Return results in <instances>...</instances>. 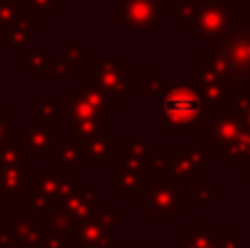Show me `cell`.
I'll return each instance as SVG.
<instances>
[{"label":"cell","mask_w":250,"mask_h":248,"mask_svg":"<svg viewBox=\"0 0 250 248\" xmlns=\"http://www.w3.org/2000/svg\"><path fill=\"white\" fill-rule=\"evenodd\" d=\"M200 66L220 75L233 88H250V18L233 11L226 29L200 51Z\"/></svg>","instance_id":"6da1fadb"},{"label":"cell","mask_w":250,"mask_h":248,"mask_svg":"<svg viewBox=\"0 0 250 248\" xmlns=\"http://www.w3.org/2000/svg\"><path fill=\"white\" fill-rule=\"evenodd\" d=\"M204 114L202 101L193 86L182 79H173V83L160 95V119L163 127L173 141H178L189 127H195Z\"/></svg>","instance_id":"7a4b0ae2"},{"label":"cell","mask_w":250,"mask_h":248,"mask_svg":"<svg viewBox=\"0 0 250 248\" xmlns=\"http://www.w3.org/2000/svg\"><path fill=\"white\" fill-rule=\"evenodd\" d=\"M88 66H90V77L88 79L112 103V108L119 110L132 97V83H129L132 62L127 57H119V60L90 57Z\"/></svg>","instance_id":"3957f363"},{"label":"cell","mask_w":250,"mask_h":248,"mask_svg":"<svg viewBox=\"0 0 250 248\" xmlns=\"http://www.w3.org/2000/svg\"><path fill=\"white\" fill-rule=\"evenodd\" d=\"M147 169H149V174H158L171 180L180 191L189 189L195 180L202 178V169L195 163L189 147H151V154L147 158Z\"/></svg>","instance_id":"277c9868"},{"label":"cell","mask_w":250,"mask_h":248,"mask_svg":"<svg viewBox=\"0 0 250 248\" xmlns=\"http://www.w3.org/2000/svg\"><path fill=\"white\" fill-rule=\"evenodd\" d=\"M141 207L151 220H180L182 215V191L158 174L145 176Z\"/></svg>","instance_id":"5b68a950"},{"label":"cell","mask_w":250,"mask_h":248,"mask_svg":"<svg viewBox=\"0 0 250 248\" xmlns=\"http://www.w3.org/2000/svg\"><path fill=\"white\" fill-rule=\"evenodd\" d=\"M189 83L193 86V90L198 92L200 101H202V108H204L202 117L213 119L222 110L229 108L235 88L226 79H222L220 75H215L213 70L202 68V66L193 68L189 75Z\"/></svg>","instance_id":"8992f818"},{"label":"cell","mask_w":250,"mask_h":248,"mask_svg":"<svg viewBox=\"0 0 250 248\" xmlns=\"http://www.w3.org/2000/svg\"><path fill=\"white\" fill-rule=\"evenodd\" d=\"M82 189V180L77 176L68 174V171H57V169H35L31 174L29 191L42 196L53 207H60L68 196Z\"/></svg>","instance_id":"52a82bcc"},{"label":"cell","mask_w":250,"mask_h":248,"mask_svg":"<svg viewBox=\"0 0 250 248\" xmlns=\"http://www.w3.org/2000/svg\"><path fill=\"white\" fill-rule=\"evenodd\" d=\"M230 16H233V2L230 0H204L187 33L193 40H211L226 29Z\"/></svg>","instance_id":"ba28073f"},{"label":"cell","mask_w":250,"mask_h":248,"mask_svg":"<svg viewBox=\"0 0 250 248\" xmlns=\"http://www.w3.org/2000/svg\"><path fill=\"white\" fill-rule=\"evenodd\" d=\"M160 20L158 0H121V24L129 31H154Z\"/></svg>","instance_id":"9c48e42d"},{"label":"cell","mask_w":250,"mask_h":248,"mask_svg":"<svg viewBox=\"0 0 250 248\" xmlns=\"http://www.w3.org/2000/svg\"><path fill=\"white\" fill-rule=\"evenodd\" d=\"M62 211L73 218L75 224H83V222H92L99 218L101 207V196L99 189H90V187H82L79 191H75L73 196H68L64 202L60 205Z\"/></svg>","instance_id":"30bf717a"},{"label":"cell","mask_w":250,"mask_h":248,"mask_svg":"<svg viewBox=\"0 0 250 248\" xmlns=\"http://www.w3.org/2000/svg\"><path fill=\"white\" fill-rule=\"evenodd\" d=\"M62 139V132L57 127H24L20 132V145L31 161H40V158H48L57 141Z\"/></svg>","instance_id":"8fae6325"},{"label":"cell","mask_w":250,"mask_h":248,"mask_svg":"<svg viewBox=\"0 0 250 248\" xmlns=\"http://www.w3.org/2000/svg\"><path fill=\"white\" fill-rule=\"evenodd\" d=\"M112 149L119 152L123 169H134L141 174H149L147 169V158L151 154V145L145 139H112L110 141Z\"/></svg>","instance_id":"7c38bea8"},{"label":"cell","mask_w":250,"mask_h":248,"mask_svg":"<svg viewBox=\"0 0 250 248\" xmlns=\"http://www.w3.org/2000/svg\"><path fill=\"white\" fill-rule=\"evenodd\" d=\"M242 130H244L242 119L229 108L222 110V112L215 114L211 121V130H208V136H207V141H208L207 147L220 152V149L226 147Z\"/></svg>","instance_id":"4fadbf2b"},{"label":"cell","mask_w":250,"mask_h":248,"mask_svg":"<svg viewBox=\"0 0 250 248\" xmlns=\"http://www.w3.org/2000/svg\"><path fill=\"white\" fill-rule=\"evenodd\" d=\"M60 121H112V114L101 112L95 105H90L82 97V92L75 88L66 99H62Z\"/></svg>","instance_id":"5bb4252c"},{"label":"cell","mask_w":250,"mask_h":248,"mask_svg":"<svg viewBox=\"0 0 250 248\" xmlns=\"http://www.w3.org/2000/svg\"><path fill=\"white\" fill-rule=\"evenodd\" d=\"M110 187L119 193L121 200H141L143 187H145V176L141 171L123 169V167H110Z\"/></svg>","instance_id":"9a60e30c"},{"label":"cell","mask_w":250,"mask_h":248,"mask_svg":"<svg viewBox=\"0 0 250 248\" xmlns=\"http://www.w3.org/2000/svg\"><path fill=\"white\" fill-rule=\"evenodd\" d=\"M40 26H42L40 20L20 13V20L0 33V46H2V51L4 48H9V51H24V48H29L33 31H38Z\"/></svg>","instance_id":"2e32d148"},{"label":"cell","mask_w":250,"mask_h":248,"mask_svg":"<svg viewBox=\"0 0 250 248\" xmlns=\"http://www.w3.org/2000/svg\"><path fill=\"white\" fill-rule=\"evenodd\" d=\"M48 161H51V169L75 174V171L82 169V163H83L82 145L73 139H60L57 145L53 147Z\"/></svg>","instance_id":"e0dca14e"},{"label":"cell","mask_w":250,"mask_h":248,"mask_svg":"<svg viewBox=\"0 0 250 248\" xmlns=\"http://www.w3.org/2000/svg\"><path fill=\"white\" fill-rule=\"evenodd\" d=\"M114 233H110L99 220L83 222L75 227L73 244L75 248H105L108 240H112Z\"/></svg>","instance_id":"ac0fdd59"},{"label":"cell","mask_w":250,"mask_h":248,"mask_svg":"<svg viewBox=\"0 0 250 248\" xmlns=\"http://www.w3.org/2000/svg\"><path fill=\"white\" fill-rule=\"evenodd\" d=\"M112 136H97V139L82 141V154L88 158L92 169H110L112 167Z\"/></svg>","instance_id":"d6986e66"},{"label":"cell","mask_w":250,"mask_h":248,"mask_svg":"<svg viewBox=\"0 0 250 248\" xmlns=\"http://www.w3.org/2000/svg\"><path fill=\"white\" fill-rule=\"evenodd\" d=\"M11 233L20 248L22 246H38L40 248L44 237H46V224L20 215L18 220H11Z\"/></svg>","instance_id":"ffe728a7"},{"label":"cell","mask_w":250,"mask_h":248,"mask_svg":"<svg viewBox=\"0 0 250 248\" xmlns=\"http://www.w3.org/2000/svg\"><path fill=\"white\" fill-rule=\"evenodd\" d=\"M31 174L33 167L29 169H0V196L4 198H22L29 191Z\"/></svg>","instance_id":"44dd1931"},{"label":"cell","mask_w":250,"mask_h":248,"mask_svg":"<svg viewBox=\"0 0 250 248\" xmlns=\"http://www.w3.org/2000/svg\"><path fill=\"white\" fill-rule=\"evenodd\" d=\"M176 248H220L217 246V228H213V222L204 218L195 231H180V246Z\"/></svg>","instance_id":"7402d4cb"},{"label":"cell","mask_w":250,"mask_h":248,"mask_svg":"<svg viewBox=\"0 0 250 248\" xmlns=\"http://www.w3.org/2000/svg\"><path fill=\"white\" fill-rule=\"evenodd\" d=\"M51 62H53L51 48H38V51L24 48V51H20V66L24 70H29V75L33 79H48Z\"/></svg>","instance_id":"603a6c76"},{"label":"cell","mask_w":250,"mask_h":248,"mask_svg":"<svg viewBox=\"0 0 250 248\" xmlns=\"http://www.w3.org/2000/svg\"><path fill=\"white\" fill-rule=\"evenodd\" d=\"M62 99H46L38 97L31 101V125L33 127H53V123L60 121Z\"/></svg>","instance_id":"cb8c5ba5"},{"label":"cell","mask_w":250,"mask_h":248,"mask_svg":"<svg viewBox=\"0 0 250 248\" xmlns=\"http://www.w3.org/2000/svg\"><path fill=\"white\" fill-rule=\"evenodd\" d=\"M220 156L233 165V169H242V167L250 165V132L242 130L226 147L220 149Z\"/></svg>","instance_id":"d4e9b609"},{"label":"cell","mask_w":250,"mask_h":248,"mask_svg":"<svg viewBox=\"0 0 250 248\" xmlns=\"http://www.w3.org/2000/svg\"><path fill=\"white\" fill-rule=\"evenodd\" d=\"M189 207L191 209H211V205L215 200H222V189L213 187L211 178H200L191 185L189 189Z\"/></svg>","instance_id":"484cf974"},{"label":"cell","mask_w":250,"mask_h":248,"mask_svg":"<svg viewBox=\"0 0 250 248\" xmlns=\"http://www.w3.org/2000/svg\"><path fill=\"white\" fill-rule=\"evenodd\" d=\"M33 167V161L22 149L20 141L9 139L4 145H0V169H29Z\"/></svg>","instance_id":"4316f807"},{"label":"cell","mask_w":250,"mask_h":248,"mask_svg":"<svg viewBox=\"0 0 250 248\" xmlns=\"http://www.w3.org/2000/svg\"><path fill=\"white\" fill-rule=\"evenodd\" d=\"M53 209H55V207H53L48 200H44L42 196H38V193L26 191L24 196L20 198V215L22 218H31V220H38V222L46 224Z\"/></svg>","instance_id":"83f0119b"},{"label":"cell","mask_w":250,"mask_h":248,"mask_svg":"<svg viewBox=\"0 0 250 248\" xmlns=\"http://www.w3.org/2000/svg\"><path fill=\"white\" fill-rule=\"evenodd\" d=\"M60 46H62V62H64L70 70L82 68L83 62H88L92 57V51L83 46L79 38H64L60 42Z\"/></svg>","instance_id":"f1b7e54d"},{"label":"cell","mask_w":250,"mask_h":248,"mask_svg":"<svg viewBox=\"0 0 250 248\" xmlns=\"http://www.w3.org/2000/svg\"><path fill=\"white\" fill-rule=\"evenodd\" d=\"M110 121H73L70 123V139L82 143L88 139H97V136H110Z\"/></svg>","instance_id":"f546056e"},{"label":"cell","mask_w":250,"mask_h":248,"mask_svg":"<svg viewBox=\"0 0 250 248\" xmlns=\"http://www.w3.org/2000/svg\"><path fill=\"white\" fill-rule=\"evenodd\" d=\"M173 83V77H165L160 68H151L149 75L141 82V99H154V97H160L169 86Z\"/></svg>","instance_id":"4dcf8cb0"},{"label":"cell","mask_w":250,"mask_h":248,"mask_svg":"<svg viewBox=\"0 0 250 248\" xmlns=\"http://www.w3.org/2000/svg\"><path fill=\"white\" fill-rule=\"evenodd\" d=\"M200 4H202V0H171L169 11H171V18L182 26V29L189 31V26H191V22H193L195 13H198Z\"/></svg>","instance_id":"1f68e13d"},{"label":"cell","mask_w":250,"mask_h":248,"mask_svg":"<svg viewBox=\"0 0 250 248\" xmlns=\"http://www.w3.org/2000/svg\"><path fill=\"white\" fill-rule=\"evenodd\" d=\"M75 227H77V224L73 222V218H70L66 211H62L60 207H55V209L51 211V215H48L46 231H51V233H57V235H64V237L73 240Z\"/></svg>","instance_id":"d6a6232c"},{"label":"cell","mask_w":250,"mask_h":248,"mask_svg":"<svg viewBox=\"0 0 250 248\" xmlns=\"http://www.w3.org/2000/svg\"><path fill=\"white\" fill-rule=\"evenodd\" d=\"M229 110H233L244 123V130L250 132V88H235Z\"/></svg>","instance_id":"836d02e7"},{"label":"cell","mask_w":250,"mask_h":248,"mask_svg":"<svg viewBox=\"0 0 250 248\" xmlns=\"http://www.w3.org/2000/svg\"><path fill=\"white\" fill-rule=\"evenodd\" d=\"M20 7L13 0H0V33L20 20Z\"/></svg>","instance_id":"e575fe53"},{"label":"cell","mask_w":250,"mask_h":248,"mask_svg":"<svg viewBox=\"0 0 250 248\" xmlns=\"http://www.w3.org/2000/svg\"><path fill=\"white\" fill-rule=\"evenodd\" d=\"M189 152L193 154V158H195V163L200 165V169L202 171H207V169H211V149L207 147V145H202V141L200 139H193L189 145Z\"/></svg>","instance_id":"d590c367"},{"label":"cell","mask_w":250,"mask_h":248,"mask_svg":"<svg viewBox=\"0 0 250 248\" xmlns=\"http://www.w3.org/2000/svg\"><path fill=\"white\" fill-rule=\"evenodd\" d=\"M217 246L220 248H242V231L239 228H217Z\"/></svg>","instance_id":"8d00e7d4"},{"label":"cell","mask_w":250,"mask_h":248,"mask_svg":"<svg viewBox=\"0 0 250 248\" xmlns=\"http://www.w3.org/2000/svg\"><path fill=\"white\" fill-rule=\"evenodd\" d=\"M97 220H99L110 233H114L119 228V224H121V209H101Z\"/></svg>","instance_id":"74e56055"},{"label":"cell","mask_w":250,"mask_h":248,"mask_svg":"<svg viewBox=\"0 0 250 248\" xmlns=\"http://www.w3.org/2000/svg\"><path fill=\"white\" fill-rule=\"evenodd\" d=\"M40 248H75V244H73L70 237H64V235H57V233L46 231V237H44V242H42Z\"/></svg>","instance_id":"f35d334b"},{"label":"cell","mask_w":250,"mask_h":248,"mask_svg":"<svg viewBox=\"0 0 250 248\" xmlns=\"http://www.w3.org/2000/svg\"><path fill=\"white\" fill-rule=\"evenodd\" d=\"M11 139V110L2 108L0 110V145H4Z\"/></svg>","instance_id":"ab89813d"},{"label":"cell","mask_w":250,"mask_h":248,"mask_svg":"<svg viewBox=\"0 0 250 248\" xmlns=\"http://www.w3.org/2000/svg\"><path fill=\"white\" fill-rule=\"evenodd\" d=\"M70 77H73V70H70L62 60H55V57H53L51 70H48V79H70Z\"/></svg>","instance_id":"60d3db41"},{"label":"cell","mask_w":250,"mask_h":248,"mask_svg":"<svg viewBox=\"0 0 250 248\" xmlns=\"http://www.w3.org/2000/svg\"><path fill=\"white\" fill-rule=\"evenodd\" d=\"M0 248H20L16 242V237H13V233H11V224L0 228Z\"/></svg>","instance_id":"b9f144b4"},{"label":"cell","mask_w":250,"mask_h":248,"mask_svg":"<svg viewBox=\"0 0 250 248\" xmlns=\"http://www.w3.org/2000/svg\"><path fill=\"white\" fill-rule=\"evenodd\" d=\"M160 246H163V242L158 237H143L141 246H136V248H160Z\"/></svg>","instance_id":"7bdbcfd3"},{"label":"cell","mask_w":250,"mask_h":248,"mask_svg":"<svg viewBox=\"0 0 250 248\" xmlns=\"http://www.w3.org/2000/svg\"><path fill=\"white\" fill-rule=\"evenodd\" d=\"M11 224V211H0V228Z\"/></svg>","instance_id":"ee69618b"},{"label":"cell","mask_w":250,"mask_h":248,"mask_svg":"<svg viewBox=\"0 0 250 248\" xmlns=\"http://www.w3.org/2000/svg\"><path fill=\"white\" fill-rule=\"evenodd\" d=\"M239 13L242 16L250 18V0H242V7H239Z\"/></svg>","instance_id":"f6af8a7d"},{"label":"cell","mask_w":250,"mask_h":248,"mask_svg":"<svg viewBox=\"0 0 250 248\" xmlns=\"http://www.w3.org/2000/svg\"><path fill=\"white\" fill-rule=\"evenodd\" d=\"M239 174H242V178H244V180H248V183H250V165L242 167V169H239Z\"/></svg>","instance_id":"bcb514c9"},{"label":"cell","mask_w":250,"mask_h":248,"mask_svg":"<svg viewBox=\"0 0 250 248\" xmlns=\"http://www.w3.org/2000/svg\"><path fill=\"white\" fill-rule=\"evenodd\" d=\"M0 57H2V46H0Z\"/></svg>","instance_id":"7dc6e473"},{"label":"cell","mask_w":250,"mask_h":248,"mask_svg":"<svg viewBox=\"0 0 250 248\" xmlns=\"http://www.w3.org/2000/svg\"><path fill=\"white\" fill-rule=\"evenodd\" d=\"M0 88H2V82H0Z\"/></svg>","instance_id":"c3c4849f"},{"label":"cell","mask_w":250,"mask_h":248,"mask_svg":"<svg viewBox=\"0 0 250 248\" xmlns=\"http://www.w3.org/2000/svg\"><path fill=\"white\" fill-rule=\"evenodd\" d=\"M202 2H204V0H202Z\"/></svg>","instance_id":"681fc988"}]
</instances>
